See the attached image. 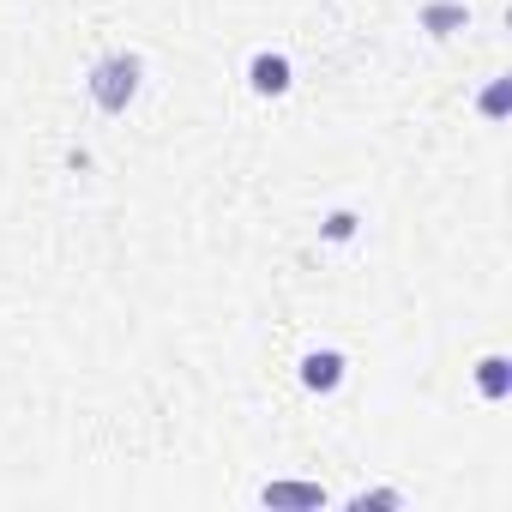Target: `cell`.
<instances>
[{"instance_id": "cell-3", "label": "cell", "mask_w": 512, "mask_h": 512, "mask_svg": "<svg viewBox=\"0 0 512 512\" xmlns=\"http://www.w3.org/2000/svg\"><path fill=\"white\" fill-rule=\"evenodd\" d=\"M416 25H422L434 43H446V37L470 31V7H464V0H428V7L416 13Z\"/></svg>"}, {"instance_id": "cell-9", "label": "cell", "mask_w": 512, "mask_h": 512, "mask_svg": "<svg viewBox=\"0 0 512 512\" xmlns=\"http://www.w3.org/2000/svg\"><path fill=\"white\" fill-rule=\"evenodd\" d=\"M350 506H404V494L398 488H362V494H350Z\"/></svg>"}, {"instance_id": "cell-1", "label": "cell", "mask_w": 512, "mask_h": 512, "mask_svg": "<svg viewBox=\"0 0 512 512\" xmlns=\"http://www.w3.org/2000/svg\"><path fill=\"white\" fill-rule=\"evenodd\" d=\"M139 91H145V61H139L133 49H109V55H97L91 73H85V97H91L103 115H127V109L139 103Z\"/></svg>"}, {"instance_id": "cell-4", "label": "cell", "mask_w": 512, "mask_h": 512, "mask_svg": "<svg viewBox=\"0 0 512 512\" xmlns=\"http://www.w3.org/2000/svg\"><path fill=\"white\" fill-rule=\"evenodd\" d=\"M344 374H350L344 350H308V356H302V386H308V392H338Z\"/></svg>"}, {"instance_id": "cell-8", "label": "cell", "mask_w": 512, "mask_h": 512, "mask_svg": "<svg viewBox=\"0 0 512 512\" xmlns=\"http://www.w3.org/2000/svg\"><path fill=\"white\" fill-rule=\"evenodd\" d=\"M362 235V211H350V205H338V211H326V223H320V241H332V247H344V241H356Z\"/></svg>"}, {"instance_id": "cell-2", "label": "cell", "mask_w": 512, "mask_h": 512, "mask_svg": "<svg viewBox=\"0 0 512 512\" xmlns=\"http://www.w3.org/2000/svg\"><path fill=\"white\" fill-rule=\"evenodd\" d=\"M296 85V67H290V55L284 49H260L247 61V91L253 97H284Z\"/></svg>"}, {"instance_id": "cell-7", "label": "cell", "mask_w": 512, "mask_h": 512, "mask_svg": "<svg viewBox=\"0 0 512 512\" xmlns=\"http://www.w3.org/2000/svg\"><path fill=\"white\" fill-rule=\"evenodd\" d=\"M476 109H482V121H506V109H512V79H506V73H494V79L482 85Z\"/></svg>"}, {"instance_id": "cell-6", "label": "cell", "mask_w": 512, "mask_h": 512, "mask_svg": "<svg viewBox=\"0 0 512 512\" xmlns=\"http://www.w3.org/2000/svg\"><path fill=\"white\" fill-rule=\"evenodd\" d=\"M476 392H482V398H488V404H500V398H506V392H512V362H506V356H500V350H494V356H482V362H476Z\"/></svg>"}, {"instance_id": "cell-5", "label": "cell", "mask_w": 512, "mask_h": 512, "mask_svg": "<svg viewBox=\"0 0 512 512\" xmlns=\"http://www.w3.org/2000/svg\"><path fill=\"white\" fill-rule=\"evenodd\" d=\"M326 500H332V494H326L320 482H266V488H260V506H272V512H278V506H302V512H320Z\"/></svg>"}]
</instances>
